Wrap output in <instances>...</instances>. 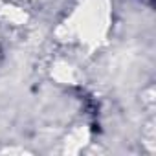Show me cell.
<instances>
[{"mask_svg": "<svg viewBox=\"0 0 156 156\" xmlns=\"http://www.w3.org/2000/svg\"><path fill=\"white\" fill-rule=\"evenodd\" d=\"M149 2H151V0H149Z\"/></svg>", "mask_w": 156, "mask_h": 156, "instance_id": "cell-1", "label": "cell"}]
</instances>
